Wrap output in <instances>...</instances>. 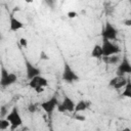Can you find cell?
Here are the masks:
<instances>
[{"label": "cell", "mask_w": 131, "mask_h": 131, "mask_svg": "<svg viewBox=\"0 0 131 131\" xmlns=\"http://www.w3.org/2000/svg\"><path fill=\"white\" fill-rule=\"evenodd\" d=\"M0 85L2 88L8 87L12 84H14L17 81V76L13 73H9L3 66L1 67V72H0Z\"/></svg>", "instance_id": "obj_1"}, {"label": "cell", "mask_w": 131, "mask_h": 131, "mask_svg": "<svg viewBox=\"0 0 131 131\" xmlns=\"http://www.w3.org/2000/svg\"><path fill=\"white\" fill-rule=\"evenodd\" d=\"M6 119L9 121V123H10V129L12 131L15 130V129H17L23 124V119H21V117L19 115V112H18V110H17L16 106H13L12 107V110L6 116Z\"/></svg>", "instance_id": "obj_2"}, {"label": "cell", "mask_w": 131, "mask_h": 131, "mask_svg": "<svg viewBox=\"0 0 131 131\" xmlns=\"http://www.w3.org/2000/svg\"><path fill=\"white\" fill-rule=\"evenodd\" d=\"M102 52L103 56H112V55H118L121 52V48L108 40H102Z\"/></svg>", "instance_id": "obj_3"}, {"label": "cell", "mask_w": 131, "mask_h": 131, "mask_svg": "<svg viewBox=\"0 0 131 131\" xmlns=\"http://www.w3.org/2000/svg\"><path fill=\"white\" fill-rule=\"evenodd\" d=\"M61 78L67 83H74V82L79 81V79H80L78 74L71 68V66L68 62L63 63V71L61 74Z\"/></svg>", "instance_id": "obj_4"}, {"label": "cell", "mask_w": 131, "mask_h": 131, "mask_svg": "<svg viewBox=\"0 0 131 131\" xmlns=\"http://www.w3.org/2000/svg\"><path fill=\"white\" fill-rule=\"evenodd\" d=\"M102 39L103 40H108V41H116L118 38V30L108 21L105 23V26L102 30L101 33Z\"/></svg>", "instance_id": "obj_5"}, {"label": "cell", "mask_w": 131, "mask_h": 131, "mask_svg": "<svg viewBox=\"0 0 131 131\" xmlns=\"http://www.w3.org/2000/svg\"><path fill=\"white\" fill-rule=\"evenodd\" d=\"M75 106H76V103L74 102V100L70 96L64 95L63 100L61 102H59V104L57 106V111L59 113H66V112L72 113L75 111Z\"/></svg>", "instance_id": "obj_6"}, {"label": "cell", "mask_w": 131, "mask_h": 131, "mask_svg": "<svg viewBox=\"0 0 131 131\" xmlns=\"http://www.w3.org/2000/svg\"><path fill=\"white\" fill-rule=\"evenodd\" d=\"M58 104H59L58 99H57V97L54 95V96L50 97L49 99H47L46 101L42 102V103H41V107H42V110H43L46 114L50 115V114H52V112L58 106Z\"/></svg>", "instance_id": "obj_7"}, {"label": "cell", "mask_w": 131, "mask_h": 131, "mask_svg": "<svg viewBox=\"0 0 131 131\" xmlns=\"http://www.w3.org/2000/svg\"><path fill=\"white\" fill-rule=\"evenodd\" d=\"M25 68H26V74H27V78L28 80H32L33 78L40 76L41 71L39 68H37L36 66H34L31 61H29L27 58L25 59Z\"/></svg>", "instance_id": "obj_8"}, {"label": "cell", "mask_w": 131, "mask_h": 131, "mask_svg": "<svg viewBox=\"0 0 131 131\" xmlns=\"http://www.w3.org/2000/svg\"><path fill=\"white\" fill-rule=\"evenodd\" d=\"M126 74L131 75V63L126 56H123L117 69V76H125Z\"/></svg>", "instance_id": "obj_9"}, {"label": "cell", "mask_w": 131, "mask_h": 131, "mask_svg": "<svg viewBox=\"0 0 131 131\" xmlns=\"http://www.w3.org/2000/svg\"><path fill=\"white\" fill-rule=\"evenodd\" d=\"M48 85V81L46 78L42 77L41 75L40 76H37L35 78H33L32 80H30L29 82V86L33 89H38V88H44Z\"/></svg>", "instance_id": "obj_10"}, {"label": "cell", "mask_w": 131, "mask_h": 131, "mask_svg": "<svg viewBox=\"0 0 131 131\" xmlns=\"http://www.w3.org/2000/svg\"><path fill=\"white\" fill-rule=\"evenodd\" d=\"M127 80H128V78H126L125 76H116L110 80L108 85L114 89H121L126 86Z\"/></svg>", "instance_id": "obj_11"}, {"label": "cell", "mask_w": 131, "mask_h": 131, "mask_svg": "<svg viewBox=\"0 0 131 131\" xmlns=\"http://www.w3.org/2000/svg\"><path fill=\"white\" fill-rule=\"evenodd\" d=\"M23 28H24L23 21H20L13 14H11L10 17H9V29H10V31L16 32V31H18V30H20Z\"/></svg>", "instance_id": "obj_12"}, {"label": "cell", "mask_w": 131, "mask_h": 131, "mask_svg": "<svg viewBox=\"0 0 131 131\" xmlns=\"http://www.w3.org/2000/svg\"><path fill=\"white\" fill-rule=\"evenodd\" d=\"M91 56L93 58H100L103 57V52H102V47L99 44H95L91 50Z\"/></svg>", "instance_id": "obj_13"}, {"label": "cell", "mask_w": 131, "mask_h": 131, "mask_svg": "<svg viewBox=\"0 0 131 131\" xmlns=\"http://www.w3.org/2000/svg\"><path fill=\"white\" fill-rule=\"evenodd\" d=\"M87 107H88V103L85 100H80L76 103L74 113L77 114V113H80V112H84L85 110H87Z\"/></svg>", "instance_id": "obj_14"}, {"label": "cell", "mask_w": 131, "mask_h": 131, "mask_svg": "<svg viewBox=\"0 0 131 131\" xmlns=\"http://www.w3.org/2000/svg\"><path fill=\"white\" fill-rule=\"evenodd\" d=\"M102 59L106 64H116L119 62L120 57L119 55H112V56H103Z\"/></svg>", "instance_id": "obj_15"}, {"label": "cell", "mask_w": 131, "mask_h": 131, "mask_svg": "<svg viewBox=\"0 0 131 131\" xmlns=\"http://www.w3.org/2000/svg\"><path fill=\"white\" fill-rule=\"evenodd\" d=\"M121 96L126 97V98H131V81H130V79L127 80V84L124 87V90H123Z\"/></svg>", "instance_id": "obj_16"}, {"label": "cell", "mask_w": 131, "mask_h": 131, "mask_svg": "<svg viewBox=\"0 0 131 131\" xmlns=\"http://www.w3.org/2000/svg\"><path fill=\"white\" fill-rule=\"evenodd\" d=\"M9 127H10V123L6 118L5 119H0V129L1 130H6Z\"/></svg>", "instance_id": "obj_17"}, {"label": "cell", "mask_w": 131, "mask_h": 131, "mask_svg": "<svg viewBox=\"0 0 131 131\" xmlns=\"http://www.w3.org/2000/svg\"><path fill=\"white\" fill-rule=\"evenodd\" d=\"M8 114L9 113H8V110H7L6 105H2L1 108H0V117H1V119H5L4 117L7 116Z\"/></svg>", "instance_id": "obj_18"}, {"label": "cell", "mask_w": 131, "mask_h": 131, "mask_svg": "<svg viewBox=\"0 0 131 131\" xmlns=\"http://www.w3.org/2000/svg\"><path fill=\"white\" fill-rule=\"evenodd\" d=\"M28 112L31 113V114H34L37 112V105L35 103H30L28 105Z\"/></svg>", "instance_id": "obj_19"}, {"label": "cell", "mask_w": 131, "mask_h": 131, "mask_svg": "<svg viewBox=\"0 0 131 131\" xmlns=\"http://www.w3.org/2000/svg\"><path fill=\"white\" fill-rule=\"evenodd\" d=\"M19 45L23 48H27L28 47V40L26 38H20L19 39Z\"/></svg>", "instance_id": "obj_20"}, {"label": "cell", "mask_w": 131, "mask_h": 131, "mask_svg": "<svg viewBox=\"0 0 131 131\" xmlns=\"http://www.w3.org/2000/svg\"><path fill=\"white\" fill-rule=\"evenodd\" d=\"M75 120H77V121H81V122H83V121H85L86 120V118L84 117V116H82V115H76L75 114Z\"/></svg>", "instance_id": "obj_21"}, {"label": "cell", "mask_w": 131, "mask_h": 131, "mask_svg": "<svg viewBox=\"0 0 131 131\" xmlns=\"http://www.w3.org/2000/svg\"><path fill=\"white\" fill-rule=\"evenodd\" d=\"M76 16H77V12H76V11H69V12H68V17L74 18V17H76Z\"/></svg>", "instance_id": "obj_22"}, {"label": "cell", "mask_w": 131, "mask_h": 131, "mask_svg": "<svg viewBox=\"0 0 131 131\" xmlns=\"http://www.w3.org/2000/svg\"><path fill=\"white\" fill-rule=\"evenodd\" d=\"M123 24L126 26V27H131V18H128V19H125L123 21Z\"/></svg>", "instance_id": "obj_23"}, {"label": "cell", "mask_w": 131, "mask_h": 131, "mask_svg": "<svg viewBox=\"0 0 131 131\" xmlns=\"http://www.w3.org/2000/svg\"><path fill=\"white\" fill-rule=\"evenodd\" d=\"M40 57H41V58H43V59H48V57L45 55L44 51H42V52H41V54H40Z\"/></svg>", "instance_id": "obj_24"}, {"label": "cell", "mask_w": 131, "mask_h": 131, "mask_svg": "<svg viewBox=\"0 0 131 131\" xmlns=\"http://www.w3.org/2000/svg\"><path fill=\"white\" fill-rule=\"evenodd\" d=\"M122 131H131V129H130L129 127H126V128H124Z\"/></svg>", "instance_id": "obj_25"}, {"label": "cell", "mask_w": 131, "mask_h": 131, "mask_svg": "<svg viewBox=\"0 0 131 131\" xmlns=\"http://www.w3.org/2000/svg\"><path fill=\"white\" fill-rule=\"evenodd\" d=\"M50 131H53V130H50Z\"/></svg>", "instance_id": "obj_26"}]
</instances>
